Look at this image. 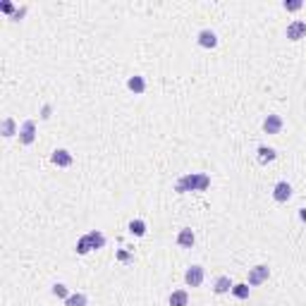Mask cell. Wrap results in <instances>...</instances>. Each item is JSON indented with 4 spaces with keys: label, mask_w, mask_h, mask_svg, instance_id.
Instances as JSON below:
<instances>
[{
    "label": "cell",
    "mask_w": 306,
    "mask_h": 306,
    "mask_svg": "<svg viewBox=\"0 0 306 306\" xmlns=\"http://www.w3.org/2000/svg\"><path fill=\"white\" fill-rule=\"evenodd\" d=\"M210 186V177L206 172H186L184 177H180L175 184L177 194H186V192H206Z\"/></svg>",
    "instance_id": "obj_1"
},
{
    "label": "cell",
    "mask_w": 306,
    "mask_h": 306,
    "mask_svg": "<svg viewBox=\"0 0 306 306\" xmlns=\"http://www.w3.org/2000/svg\"><path fill=\"white\" fill-rule=\"evenodd\" d=\"M106 246V237H103V232H98V230H91V232H86L84 237H79V242H76V254H88L94 252V249H103Z\"/></svg>",
    "instance_id": "obj_2"
},
{
    "label": "cell",
    "mask_w": 306,
    "mask_h": 306,
    "mask_svg": "<svg viewBox=\"0 0 306 306\" xmlns=\"http://www.w3.org/2000/svg\"><path fill=\"white\" fill-rule=\"evenodd\" d=\"M204 268L201 266H192V268H186L184 273V282L189 284V287H201V282H204Z\"/></svg>",
    "instance_id": "obj_3"
},
{
    "label": "cell",
    "mask_w": 306,
    "mask_h": 306,
    "mask_svg": "<svg viewBox=\"0 0 306 306\" xmlns=\"http://www.w3.org/2000/svg\"><path fill=\"white\" fill-rule=\"evenodd\" d=\"M34 139H36V122L34 120L22 122V127H20V142L24 146H29V144H34Z\"/></svg>",
    "instance_id": "obj_4"
},
{
    "label": "cell",
    "mask_w": 306,
    "mask_h": 306,
    "mask_svg": "<svg viewBox=\"0 0 306 306\" xmlns=\"http://www.w3.org/2000/svg\"><path fill=\"white\" fill-rule=\"evenodd\" d=\"M268 275H270V268H268V266H254L252 270H249V284L256 287V284L266 282Z\"/></svg>",
    "instance_id": "obj_5"
},
{
    "label": "cell",
    "mask_w": 306,
    "mask_h": 306,
    "mask_svg": "<svg viewBox=\"0 0 306 306\" xmlns=\"http://www.w3.org/2000/svg\"><path fill=\"white\" fill-rule=\"evenodd\" d=\"M273 198L278 201V204H284V201H290L292 198V184L290 182H278V184L273 186Z\"/></svg>",
    "instance_id": "obj_6"
},
{
    "label": "cell",
    "mask_w": 306,
    "mask_h": 306,
    "mask_svg": "<svg viewBox=\"0 0 306 306\" xmlns=\"http://www.w3.org/2000/svg\"><path fill=\"white\" fill-rule=\"evenodd\" d=\"M72 160H74V158H72V153L65 151V148H55L53 156H50V163L58 165V168H70Z\"/></svg>",
    "instance_id": "obj_7"
},
{
    "label": "cell",
    "mask_w": 306,
    "mask_h": 306,
    "mask_svg": "<svg viewBox=\"0 0 306 306\" xmlns=\"http://www.w3.org/2000/svg\"><path fill=\"white\" fill-rule=\"evenodd\" d=\"M304 36H306V22L294 20L292 24H287V38H290V41H299V38H304Z\"/></svg>",
    "instance_id": "obj_8"
},
{
    "label": "cell",
    "mask_w": 306,
    "mask_h": 306,
    "mask_svg": "<svg viewBox=\"0 0 306 306\" xmlns=\"http://www.w3.org/2000/svg\"><path fill=\"white\" fill-rule=\"evenodd\" d=\"M282 118L280 115H268L266 120H263V132L266 134H280L282 132Z\"/></svg>",
    "instance_id": "obj_9"
},
{
    "label": "cell",
    "mask_w": 306,
    "mask_h": 306,
    "mask_svg": "<svg viewBox=\"0 0 306 306\" xmlns=\"http://www.w3.org/2000/svg\"><path fill=\"white\" fill-rule=\"evenodd\" d=\"M196 41L201 48H216L218 46V36H216V32H210V29H204V32H198Z\"/></svg>",
    "instance_id": "obj_10"
},
{
    "label": "cell",
    "mask_w": 306,
    "mask_h": 306,
    "mask_svg": "<svg viewBox=\"0 0 306 306\" xmlns=\"http://www.w3.org/2000/svg\"><path fill=\"white\" fill-rule=\"evenodd\" d=\"M194 242H196V234H194V230H192V228L180 230V234H177V244H180V246H184V249H192V246H194Z\"/></svg>",
    "instance_id": "obj_11"
},
{
    "label": "cell",
    "mask_w": 306,
    "mask_h": 306,
    "mask_svg": "<svg viewBox=\"0 0 306 306\" xmlns=\"http://www.w3.org/2000/svg\"><path fill=\"white\" fill-rule=\"evenodd\" d=\"M213 292L216 294H228V292H232V280H230L228 275H220L218 280L213 282Z\"/></svg>",
    "instance_id": "obj_12"
},
{
    "label": "cell",
    "mask_w": 306,
    "mask_h": 306,
    "mask_svg": "<svg viewBox=\"0 0 306 306\" xmlns=\"http://www.w3.org/2000/svg\"><path fill=\"white\" fill-rule=\"evenodd\" d=\"M127 88H130V91H134V94H144V91H146V79H144V76H139V74L130 76V79H127Z\"/></svg>",
    "instance_id": "obj_13"
},
{
    "label": "cell",
    "mask_w": 306,
    "mask_h": 306,
    "mask_svg": "<svg viewBox=\"0 0 306 306\" xmlns=\"http://www.w3.org/2000/svg\"><path fill=\"white\" fill-rule=\"evenodd\" d=\"M275 148H270V146H258V163L261 165H268L275 160Z\"/></svg>",
    "instance_id": "obj_14"
},
{
    "label": "cell",
    "mask_w": 306,
    "mask_h": 306,
    "mask_svg": "<svg viewBox=\"0 0 306 306\" xmlns=\"http://www.w3.org/2000/svg\"><path fill=\"white\" fill-rule=\"evenodd\" d=\"M168 302H170V306H186L189 304V294H186V290H175Z\"/></svg>",
    "instance_id": "obj_15"
},
{
    "label": "cell",
    "mask_w": 306,
    "mask_h": 306,
    "mask_svg": "<svg viewBox=\"0 0 306 306\" xmlns=\"http://www.w3.org/2000/svg\"><path fill=\"white\" fill-rule=\"evenodd\" d=\"M86 294H82V292H76V294H70L65 299V306H86Z\"/></svg>",
    "instance_id": "obj_16"
},
{
    "label": "cell",
    "mask_w": 306,
    "mask_h": 306,
    "mask_svg": "<svg viewBox=\"0 0 306 306\" xmlns=\"http://www.w3.org/2000/svg\"><path fill=\"white\" fill-rule=\"evenodd\" d=\"M232 294L237 296V299H249V284L246 282L232 284Z\"/></svg>",
    "instance_id": "obj_17"
},
{
    "label": "cell",
    "mask_w": 306,
    "mask_h": 306,
    "mask_svg": "<svg viewBox=\"0 0 306 306\" xmlns=\"http://www.w3.org/2000/svg\"><path fill=\"white\" fill-rule=\"evenodd\" d=\"M130 232L134 234V237H144V234H146V222H144V220H132Z\"/></svg>",
    "instance_id": "obj_18"
},
{
    "label": "cell",
    "mask_w": 306,
    "mask_h": 306,
    "mask_svg": "<svg viewBox=\"0 0 306 306\" xmlns=\"http://www.w3.org/2000/svg\"><path fill=\"white\" fill-rule=\"evenodd\" d=\"M14 134H20V132H14V120L5 118V122H2V136H14Z\"/></svg>",
    "instance_id": "obj_19"
},
{
    "label": "cell",
    "mask_w": 306,
    "mask_h": 306,
    "mask_svg": "<svg viewBox=\"0 0 306 306\" xmlns=\"http://www.w3.org/2000/svg\"><path fill=\"white\" fill-rule=\"evenodd\" d=\"M53 294H55V296H60V299H67V296H70V290H67V284L55 282V284H53Z\"/></svg>",
    "instance_id": "obj_20"
},
{
    "label": "cell",
    "mask_w": 306,
    "mask_h": 306,
    "mask_svg": "<svg viewBox=\"0 0 306 306\" xmlns=\"http://www.w3.org/2000/svg\"><path fill=\"white\" fill-rule=\"evenodd\" d=\"M302 5H304L302 0H284V2H282V8H284L287 12H296L299 8H302Z\"/></svg>",
    "instance_id": "obj_21"
},
{
    "label": "cell",
    "mask_w": 306,
    "mask_h": 306,
    "mask_svg": "<svg viewBox=\"0 0 306 306\" xmlns=\"http://www.w3.org/2000/svg\"><path fill=\"white\" fill-rule=\"evenodd\" d=\"M0 8H2V12H8V14H10V12L14 10V8H12V2H2Z\"/></svg>",
    "instance_id": "obj_22"
},
{
    "label": "cell",
    "mask_w": 306,
    "mask_h": 306,
    "mask_svg": "<svg viewBox=\"0 0 306 306\" xmlns=\"http://www.w3.org/2000/svg\"><path fill=\"white\" fill-rule=\"evenodd\" d=\"M299 218H302V222H306V208H302V210H299Z\"/></svg>",
    "instance_id": "obj_23"
}]
</instances>
